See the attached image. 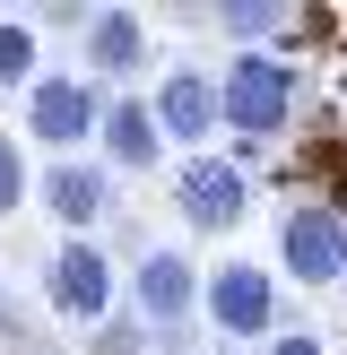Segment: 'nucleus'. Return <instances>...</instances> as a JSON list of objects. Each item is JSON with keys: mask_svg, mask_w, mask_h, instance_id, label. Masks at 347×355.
<instances>
[{"mask_svg": "<svg viewBox=\"0 0 347 355\" xmlns=\"http://www.w3.org/2000/svg\"><path fill=\"white\" fill-rule=\"evenodd\" d=\"M287 113H295V69L269 61V52H235V69L217 87V121L235 139H278Z\"/></svg>", "mask_w": 347, "mask_h": 355, "instance_id": "obj_1", "label": "nucleus"}, {"mask_svg": "<svg viewBox=\"0 0 347 355\" xmlns=\"http://www.w3.org/2000/svg\"><path fill=\"white\" fill-rule=\"evenodd\" d=\"M113 295H121V277H113V260H104L96 243H61V252L44 260V304L61 312V321L104 329L113 321Z\"/></svg>", "mask_w": 347, "mask_h": 355, "instance_id": "obj_2", "label": "nucleus"}, {"mask_svg": "<svg viewBox=\"0 0 347 355\" xmlns=\"http://www.w3.org/2000/svg\"><path fill=\"white\" fill-rule=\"evenodd\" d=\"M200 312H208L217 338H260V329L278 321V286L252 260H217V269L200 277Z\"/></svg>", "mask_w": 347, "mask_h": 355, "instance_id": "obj_3", "label": "nucleus"}, {"mask_svg": "<svg viewBox=\"0 0 347 355\" xmlns=\"http://www.w3.org/2000/svg\"><path fill=\"white\" fill-rule=\"evenodd\" d=\"M174 200H183V225H191V234H235V225H243V208H252V182H243V165H217V156H200V165H183Z\"/></svg>", "mask_w": 347, "mask_h": 355, "instance_id": "obj_4", "label": "nucleus"}, {"mask_svg": "<svg viewBox=\"0 0 347 355\" xmlns=\"http://www.w3.org/2000/svg\"><path fill=\"white\" fill-rule=\"evenodd\" d=\"M26 130L44 139V148H78V139L104 130V104L87 78H35L26 87Z\"/></svg>", "mask_w": 347, "mask_h": 355, "instance_id": "obj_5", "label": "nucleus"}, {"mask_svg": "<svg viewBox=\"0 0 347 355\" xmlns=\"http://www.w3.org/2000/svg\"><path fill=\"white\" fill-rule=\"evenodd\" d=\"M287 269L304 277V286H339V277H347V217H339V208L312 200V208L287 217Z\"/></svg>", "mask_w": 347, "mask_h": 355, "instance_id": "obj_6", "label": "nucleus"}, {"mask_svg": "<svg viewBox=\"0 0 347 355\" xmlns=\"http://www.w3.org/2000/svg\"><path fill=\"white\" fill-rule=\"evenodd\" d=\"M139 312H148L156 329H183L191 312H200V269H191L183 252H148L139 260Z\"/></svg>", "mask_w": 347, "mask_h": 355, "instance_id": "obj_7", "label": "nucleus"}, {"mask_svg": "<svg viewBox=\"0 0 347 355\" xmlns=\"http://www.w3.org/2000/svg\"><path fill=\"white\" fill-rule=\"evenodd\" d=\"M148 113H156V130H174L183 148H200L208 130H226V121H217V87H208V78H191V69H174V78L156 87V104H148Z\"/></svg>", "mask_w": 347, "mask_h": 355, "instance_id": "obj_8", "label": "nucleus"}, {"mask_svg": "<svg viewBox=\"0 0 347 355\" xmlns=\"http://www.w3.org/2000/svg\"><path fill=\"white\" fill-rule=\"evenodd\" d=\"M104 200H113L104 165H52V173H44V208H52L61 225H78V234L104 217Z\"/></svg>", "mask_w": 347, "mask_h": 355, "instance_id": "obj_9", "label": "nucleus"}, {"mask_svg": "<svg viewBox=\"0 0 347 355\" xmlns=\"http://www.w3.org/2000/svg\"><path fill=\"white\" fill-rule=\"evenodd\" d=\"M156 148H165V130H156V113H148V104H104V156H113L121 173L156 165Z\"/></svg>", "mask_w": 347, "mask_h": 355, "instance_id": "obj_10", "label": "nucleus"}, {"mask_svg": "<svg viewBox=\"0 0 347 355\" xmlns=\"http://www.w3.org/2000/svg\"><path fill=\"white\" fill-rule=\"evenodd\" d=\"M87 52H96V69L130 78V69L148 61V26H139L130 9H104V17H87Z\"/></svg>", "mask_w": 347, "mask_h": 355, "instance_id": "obj_11", "label": "nucleus"}, {"mask_svg": "<svg viewBox=\"0 0 347 355\" xmlns=\"http://www.w3.org/2000/svg\"><path fill=\"white\" fill-rule=\"evenodd\" d=\"M0 87H35V26L0 17Z\"/></svg>", "mask_w": 347, "mask_h": 355, "instance_id": "obj_12", "label": "nucleus"}, {"mask_svg": "<svg viewBox=\"0 0 347 355\" xmlns=\"http://www.w3.org/2000/svg\"><path fill=\"white\" fill-rule=\"evenodd\" d=\"M17 200H26V148H17V139L0 130V217H9Z\"/></svg>", "mask_w": 347, "mask_h": 355, "instance_id": "obj_13", "label": "nucleus"}, {"mask_svg": "<svg viewBox=\"0 0 347 355\" xmlns=\"http://www.w3.org/2000/svg\"><path fill=\"white\" fill-rule=\"evenodd\" d=\"M226 26H235V35H269L278 9H243V0H235V9H226Z\"/></svg>", "mask_w": 347, "mask_h": 355, "instance_id": "obj_14", "label": "nucleus"}, {"mask_svg": "<svg viewBox=\"0 0 347 355\" xmlns=\"http://www.w3.org/2000/svg\"><path fill=\"white\" fill-rule=\"evenodd\" d=\"M96 355H139V329H130V321H104V338H96Z\"/></svg>", "mask_w": 347, "mask_h": 355, "instance_id": "obj_15", "label": "nucleus"}, {"mask_svg": "<svg viewBox=\"0 0 347 355\" xmlns=\"http://www.w3.org/2000/svg\"><path fill=\"white\" fill-rule=\"evenodd\" d=\"M269 355H330V347H321V338H304V329H295V338H278Z\"/></svg>", "mask_w": 347, "mask_h": 355, "instance_id": "obj_16", "label": "nucleus"}, {"mask_svg": "<svg viewBox=\"0 0 347 355\" xmlns=\"http://www.w3.org/2000/svg\"><path fill=\"white\" fill-rule=\"evenodd\" d=\"M226 355H235V347H226Z\"/></svg>", "mask_w": 347, "mask_h": 355, "instance_id": "obj_17", "label": "nucleus"}]
</instances>
